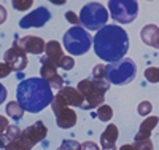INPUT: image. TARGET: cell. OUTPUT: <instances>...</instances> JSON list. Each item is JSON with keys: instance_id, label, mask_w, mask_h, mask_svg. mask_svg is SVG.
Instances as JSON below:
<instances>
[{"instance_id": "1", "label": "cell", "mask_w": 159, "mask_h": 150, "mask_svg": "<svg viewBox=\"0 0 159 150\" xmlns=\"http://www.w3.org/2000/svg\"><path fill=\"white\" fill-rule=\"evenodd\" d=\"M92 45L97 58L110 64L126 58V53L129 51V35L121 26L107 24L97 31Z\"/></svg>"}, {"instance_id": "2", "label": "cell", "mask_w": 159, "mask_h": 150, "mask_svg": "<svg viewBox=\"0 0 159 150\" xmlns=\"http://www.w3.org/2000/svg\"><path fill=\"white\" fill-rule=\"evenodd\" d=\"M16 99L22 105L25 112L30 114H38L42 112L45 107L51 105L54 94H52V88L46 80L42 77L37 78H25L16 88Z\"/></svg>"}, {"instance_id": "3", "label": "cell", "mask_w": 159, "mask_h": 150, "mask_svg": "<svg viewBox=\"0 0 159 150\" xmlns=\"http://www.w3.org/2000/svg\"><path fill=\"white\" fill-rule=\"evenodd\" d=\"M110 83L102 80H94V78H84L76 85V90L81 93L84 99L83 102V110H92L103 104L105 101V93L108 91Z\"/></svg>"}, {"instance_id": "4", "label": "cell", "mask_w": 159, "mask_h": 150, "mask_svg": "<svg viewBox=\"0 0 159 150\" xmlns=\"http://www.w3.org/2000/svg\"><path fill=\"white\" fill-rule=\"evenodd\" d=\"M62 45L72 56H83L84 53L91 50L92 38L83 26H72L64 34Z\"/></svg>"}, {"instance_id": "5", "label": "cell", "mask_w": 159, "mask_h": 150, "mask_svg": "<svg viewBox=\"0 0 159 150\" xmlns=\"http://www.w3.org/2000/svg\"><path fill=\"white\" fill-rule=\"evenodd\" d=\"M105 74H107V81L110 85L123 86L134 80V77L137 74V65L130 58H123L119 61L107 64Z\"/></svg>"}, {"instance_id": "6", "label": "cell", "mask_w": 159, "mask_h": 150, "mask_svg": "<svg viewBox=\"0 0 159 150\" xmlns=\"http://www.w3.org/2000/svg\"><path fill=\"white\" fill-rule=\"evenodd\" d=\"M108 16V8H105L99 2H91L86 3L80 11V24L86 31H100L102 27L107 26Z\"/></svg>"}, {"instance_id": "7", "label": "cell", "mask_w": 159, "mask_h": 150, "mask_svg": "<svg viewBox=\"0 0 159 150\" xmlns=\"http://www.w3.org/2000/svg\"><path fill=\"white\" fill-rule=\"evenodd\" d=\"M108 13L116 22L130 24L139 16V2L137 0H108Z\"/></svg>"}, {"instance_id": "8", "label": "cell", "mask_w": 159, "mask_h": 150, "mask_svg": "<svg viewBox=\"0 0 159 150\" xmlns=\"http://www.w3.org/2000/svg\"><path fill=\"white\" fill-rule=\"evenodd\" d=\"M83 96L76 88L73 86H64L54 96L51 102V107H83Z\"/></svg>"}, {"instance_id": "9", "label": "cell", "mask_w": 159, "mask_h": 150, "mask_svg": "<svg viewBox=\"0 0 159 150\" xmlns=\"http://www.w3.org/2000/svg\"><path fill=\"white\" fill-rule=\"evenodd\" d=\"M3 61L11 67L13 70L16 72H22L25 67H27V53H25L19 43H18V38H15V42H13L11 48H8L3 54Z\"/></svg>"}, {"instance_id": "10", "label": "cell", "mask_w": 159, "mask_h": 150, "mask_svg": "<svg viewBox=\"0 0 159 150\" xmlns=\"http://www.w3.org/2000/svg\"><path fill=\"white\" fill-rule=\"evenodd\" d=\"M51 19V13L45 7H38L37 10L30 11L19 21L21 29H30V27H43Z\"/></svg>"}, {"instance_id": "11", "label": "cell", "mask_w": 159, "mask_h": 150, "mask_svg": "<svg viewBox=\"0 0 159 150\" xmlns=\"http://www.w3.org/2000/svg\"><path fill=\"white\" fill-rule=\"evenodd\" d=\"M40 62H42V67H40V75H42V78L48 81L51 88H57V90L64 88V80L57 74V65H54L46 58H42Z\"/></svg>"}, {"instance_id": "12", "label": "cell", "mask_w": 159, "mask_h": 150, "mask_svg": "<svg viewBox=\"0 0 159 150\" xmlns=\"http://www.w3.org/2000/svg\"><path fill=\"white\" fill-rule=\"evenodd\" d=\"M56 117V123L61 129H70L76 125V114L72 107H51Z\"/></svg>"}, {"instance_id": "13", "label": "cell", "mask_w": 159, "mask_h": 150, "mask_svg": "<svg viewBox=\"0 0 159 150\" xmlns=\"http://www.w3.org/2000/svg\"><path fill=\"white\" fill-rule=\"evenodd\" d=\"M22 134L30 141L32 145H35V144H40L48 136V128H46V125L43 123L42 120H38V121H35L34 125L24 128L22 129Z\"/></svg>"}, {"instance_id": "14", "label": "cell", "mask_w": 159, "mask_h": 150, "mask_svg": "<svg viewBox=\"0 0 159 150\" xmlns=\"http://www.w3.org/2000/svg\"><path fill=\"white\" fill-rule=\"evenodd\" d=\"M18 43L25 53H30V54H42L46 48L45 40L42 37H35V35H27V37L18 38Z\"/></svg>"}, {"instance_id": "15", "label": "cell", "mask_w": 159, "mask_h": 150, "mask_svg": "<svg viewBox=\"0 0 159 150\" xmlns=\"http://www.w3.org/2000/svg\"><path fill=\"white\" fill-rule=\"evenodd\" d=\"M157 123H159V117H156V115L147 117V118L142 121V125H140V128H139V131H137V134H135V138H134V142L150 139V138H151V133H153V129L157 126Z\"/></svg>"}, {"instance_id": "16", "label": "cell", "mask_w": 159, "mask_h": 150, "mask_svg": "<svg viewBox=\"0 0 159 150\" xmlns=\"http://www.w3.org/2000/svg\"><path fill=\"white\" fill-rule=\"evenodd\" d=\"M140 38L145 45L159 50V27L154 24H147L140 31Z\"/></svg>"}, {"instance_id": "17", "label": "cell", "mask_w": 159, "mask_h": 150, "mask_svg": "<svg viewBox=\"0 0 159 150\" xmlns=\"http://www.w3.org/2000/svg\"><path fill=\"white\" fill-rule=\"evenodd\" d=\"M118 126L116 125H107V128L103 129L100 134V147L102 148H116V141H118Z\"/></svg>"}, {"instance_id": "18", "label": "cell", "mask_w": 159, "mask_h": 150, "mask_svg": "<svg viewBox=\"0 0 159 150\" xmlns=\"http://www.w3.org/2000/svg\"><path fill=\"white\" fill-rule=\"evenodd\" d=\"M45 51H46L45 58L48 61H51L54 65H59V61L65 56V54H64V48L61 46V43L57 42V40H51V42H48Z\"/></svg>"}, {"instance_id": "19", "label": "cell", "mask_w": 159, "mask_h": 150, "mask_svg": "<svg viewBox=\"0 0 159 150\" xmlns=\"http://www.w3.org/2000/svg\"><path fill=\"white\" fill-rule=\"evenodd\" d=\"M21 128L16 125H10L2 134H0V148H5L8 144H11L15 139H18L21 136Z\"/></svg>"}, {"instance_id": "20", "label": "cell", "mask_w": 159, "mask_h": 150, "mask_svg": "<svg viewBox=\"0 0 159 150\" xmlns=\"http://www.w3.org/2000/svg\"><path fill=\"white\" fill-rule=\"evenodd\" d=\"M5 112H7V115H8L11 120L19 121V120H22V117H24V112H25V110L22 109V105H21L18 101H10V102L7 104Z\"/></svg>"}, {"instance_id": "21", "label": "cell", "mask_w": 159, "mask_h": 150, "mask_svg": "<svg viewBox=\"0 0 159 150\" xmlns=\"http://www.w3.org/2000/svg\"><path fill=\"white\" fill-rule=\"evenodd\" d=\"M32 147H34V145L30 144V141L21 133L19 138L15 139L11 144H8V145L5 147V150H32Z\"/></svg>"}, {"instance_id": "22", "label": "cell", "mask_w": 159, "mask_h": 150, "mask_svg": "<svg viewBox=\"0 0 159 150\" xmlns=\"http://www.w3.org/2000/svg\"><path fill=\"white\" fill-rule=\"evenodd\" d=\"M96 117H97L99 120H102V121H110L111 117H113V109H111L110 105H107V104H102L100 107H97Z\"/></svg>"}, {"instance_id": "23", "label": "cell", "mask_w": 159, "mask_h": 150, "mask_svg": "<svg viewBox=\"0 0 159 150\" xmlns=\"http://www.w3.org/2000/svg\"><path fill=\"white\" fill-rule=\"evenodd\" d=\"M107 64H97L94 65V69H92V78L94 80H102V81H107Z\"/></svg>"}, {"instance_id": "24", "label": "cell", "mask_w": 159, "mask_h": 150, "mask_svg": "<svg viewBox=\"0 0 159 150\" xmlns=\"http://www.w3.org/2000/svg\"><path fill=\"white\" fill-rule=\"evenodd\" d=\"M145 78L150 83H159V67H148L145 70Z\"/></svg>"}, {"instance_id": "25", "label": "cell", "mask_w": 159, "mask_h": 150, "mask_svg": "<svg viewBox=\"0 0 159 150\" xmlns=\"http://www.w3.org/2000/svg\"><path fill=\"white\" fill-rule=\"evenodd\" d=\"M57 150H81V144L78 141H72V139H65L61 142Z\"/></svg>"}, {"instance_id": "26", "label": "cell", "mask_w": 159, "mask_h": 150, "mask_svg": "<svg viewBox=\"0 0 159 150\" xmlns=\"http://www.w3.org/2000/svg\"><path fill=\"white\" fill-rule=\"evenodd\" d=\"M13 8L18 11H25L34 5V0H11Z\"/></svg>"}, {"instance_id": "27", "label": "cell", "mask_w": 159, "mask_h": 150, "mask_svg": "<svg viewBox=\"0 0 159 150\" xmlns=\"http://www.w3.org/2000/svg\"><path fill=\"white\" fill-rule=\"evenodd\" d=\"M151 110H153V104H151L150 101H142V102L139 104V107H137V112H139V115H142V117H148V115L151 114Z\"/></svg>"}, {"instance_id": "28", "label": "cell", "mask_w": 159, "mask_h": 150, "mask_svg": "<svg viewBox=\"0 0 159 150\" xmlns=\"http://www.w3.org/2000/svg\"><path fill=\"white\" fill-rule=\"evenodd\" d=\"M57 67H61V69H64V70H72L73 67H75V61H73L72 56H64L59 61V65Z\"/></svg>"}, {"instance_id": "29", "label": "cell", "mask_w": 159, "mask_h": 150, "mask_svg": "<svg viewBox=\"0 0 159 150\" xmlns=\"http://www.w3.org/2000/svg\"><path fill=\"white\" fill-rule=\"evenodd\" d=\"M134 144H135L137 150H154L151 139H147V141H137V142H134Z\"/></svg>"}, {"instance_id": "30", "label": "cell", "mask_w": 159, "mask_h": 150, "mask_svg": "<svg viewBox=\"0 0 159 150\" xmlns=\"http://www.w3.org/2000/svg\"><path fill=\"white\" fill-rule=\"evenodd\" d=\"M13 72V69L7 64V62H0V78H5Z\"/></svg>"}, {"instance_id": "31", "label": "cell", "mask_w": 159, "mask_h": 150, "mask_svg": "<svg viewBox=\"0 0 159 150\" xmlns=\"http://www.w3.org/2000/svg\"><path fill=\"white\" fill-rule=\"evenodd\" d=\"M65 19H67L70 24H73V26H80V16H76L73 11H67V13H65Z\"/></svg>"}, {"instance_id": "32", "label": "cell", "mask_w": 159, "mask_h": 150, "mask_svg": "<svg viewBox=\"0 0 159 150\" xmlns=\"http://www.w3.org/2000/svg\"><path fill=\"white\" fill-rule=\"evenodd\" d=\"M81 150H100V148H99V144L92 142V141H86L81 144Z\"/></svg>"}, {"instance_id": "33", "label": "cell", "mask_w": 159, "mask_h": 150, "mask_svg": "<svg viewBox=\"0 0 159 150\" xmlns=\"http://www.w3.org/2000/svg\"><path fill=\"white\" fill-rule=\"evenodd\" d=\"M10 126V121H8V118L7 117H3V115H0V134H2L7 128Z\"/></svg>"}, {"instance_id": "34", "label": "cell", "mask_w": 159, "mask_h": 150, "mask_svg": "<svg viewBox=\"0 0 159 150\" xmlns=\"http://www.w3.org/2000/svg\"><path fill=\"white\" fill-rule=\"evenodd\" d=\"M7 96H8V93H7V88L0 83V105H2L5 101H7Z\"/></svg>"}, {"instance_id": "35", "label": "cell", "mask_w": 159, "mask_h": 150, "mask_svg": "<svg viewBox=\"0 0 159 150\" xmlns=\"http://www.w3.org/2000/svg\"><path fill=\"white\" fill-rule=\"evenodd\" d=\"M7 21V10L3 5H0V24H3Z\"/></svg>"}, {"instance_id": "36", "label": "cell", "mask_w": 159, "mask_h": 150, "mask_svg": "<svg viewBox=\"0 0 159 150\" xmlns=\"http://www.w3.org/2000/svg\"><path fill=\"white\" fill-rule=\"evenodd\" d=\"M118 150H137V147H135V144H124V145H121Z\"/></svg>"}, {"instance_id": "37", "label": "cell", "mask_w": 159, "mask_h": 150, "mask_svg": "<svg viewBox=\"0 0 159 150\" xmlns=\"http://www.w3.org/2000/svg\"><path fill=\"white\" fill-rule=\"evenodd\" d=\"M48 2H51L52 5H65L67 0H48Z\"/></svg>"}, {"instance_id": "38", "label": "cell", "mask_w": 159, "mask_h": 150, "mask_svg": "<svg viewBox=\"0 0 159 150\" xmlns=\"http://www.w3.org/2000/svg\"><path fill=\"white\" fill-rule=\"evenodd\" d=\"M102 150H116V148H102Z\"/></svg>"}]
</instances>
